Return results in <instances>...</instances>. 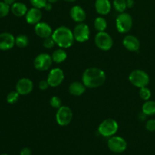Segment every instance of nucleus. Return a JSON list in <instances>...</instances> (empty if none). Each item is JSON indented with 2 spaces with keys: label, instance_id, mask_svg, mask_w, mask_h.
I'll return each mask as SVG.
<instances>
[{
  "label": "nucleus",
  "instance_id": "1",
  "mask_svg": "<svg viewBox=\"0 0 155 155\" xmlns=\"http://www.w3.org/2000/svg\"><path fill=\"white\" fill-rule=\"evenodd\" d=\"M106 80V74L103 70L98 68H89L85 70L82 81L86 87L94 89L102 86Z\"/></svg>",
  "mask_w": 155,
  "mask_h": 155
},
{
  "label": "nucleus",
  "instance_id": "37",
  "mask_svg": "<svg viewBox=\"0 0 155 155\" xmlns=\"http://www.w3.org/2000/svg\"><path fill=\"white\" fill-rule=\"evenodd\" d=\"M4 2L6 4L8 5H13L15 2V0H4Z\"/></svg>",
  "mask_w": 155,
  "mask_h": 155
},
{
  "label": "nucleus",
  "instance_id": "32",
  "mask_svg": "<svg viewBox=\"0 0 155 155\" xmlns=\"http://www.w3.org/2000/svg\"><path fill=\"white\" fill-rule=\"evenodd\" d=\"M145 128L149 132L155 131V119H151L147 121L145 124Z\"/></svg>",
  "mask_w": 155,
  "mask_h": 155
},
{
  "label": "nucleus",
  "instance_id": "20",
  "mask_svg": "<svg viewBox=\"0 0 155 155\" xmlns=\"http://www.w3.org/2000/svg\"><path fill=\"white\" fill-rule=\"evenodd\" d=\"M27 11L28 9H27V5L22 2H15L11 6V12L15 16L18 18H21L26 15Z\"/></svg>",
  "mask_w": 155,
  "mask_h": 155
},
{
  "label": "nucleus",
  "instance_id": "7",
  "mask_svg": "<svg viewBox=\"0 0 155 155\" xmlns=\"http://www.w3.org/2000/svg\"><path fill=\"white\" fill-rule=\"evenodd\" d=\"M95 43L99 49L102 51H108L112 48L114 41L109 33L105 31L98 32L95 37Z\"/></svg>",
  "mask_w": 155,
  "mask_h": 155
},
{
  "label": "nucleus",
  "instance_id": "13",
  "mask_svg": "<svg viewBox=\"0 0 155 155\" xmlns=\"http://www.w3.org/2000/svg\"><path fill=\"white\" fill-rule=\"evenodd\" d=\"M15 45V38L12 33H0V50L7 51L12 49Z\"/></svg>",
  "mask_w": 155,
  "mask_h": 155
},
{
  "label": "nucleus",
  "instance_id": "14",
  "mask_svg": "<svg viewBox=\"0 0 155 155\" xmlns=\"http://www.w3.org/2000/svg\"><path fill=\"white\" fill-rule=\"evenodd\" d=\"M34 31L39 37L42 38V39L51 36L53 33L52 29L50 27L49 24L45 22H42V21H40L35 25Z\"/></svg>",
  "mask_w": 155,
  "mask_h": 155
},
{
  "label": "nucleus",
  "instance_id": "9",
  "mask_svg": "<svg viewBox=\"0 0 155 155\" xmlns=\"http://www.w3.org/2000/svg\"><path fill=\"white\" fill-rule=\"evenodd\" d=\"M107 147L110 151L114 153H122L127 149V142L124 138L120 136H113L109 139L107 142Z\"/></svg>",
  "mask_w": 155,
  "mask_h": 155
},
{
  "label": "nucleus",
  "instance_id": "28",
  "mask_svg": "<svg viewBox=\"0 0 155 155\" xmlns=\"http://www.w3.org/2000/svg\"><path fill=\"white\" fill-rule=\"evenodd\" d=\"M10 11V5L6 4L5 2H0V18L7 16Z\"/></svg>",
  "mask_w": 155,
  "mask_h": 155
},
{
  "label": "nucleus",
  "instance_id": "40",
  "mask_svg": "<svg viewBox=\"0 0 155 155\" xmlns=\"http://www.w3.org/2000/svg\"><path fill=\"white\" fill-rule=\"evenodd\" d=\"M2 155H8V154H2Z\"/></svg>",
  "mask_w": 155,
  "mask_h": 155
},
{
  "label": "nucleus",
  "instance_id": "2",
  "mask_svg": "<svg viewBox=\"0 0 155 155\" xmlns=\"http://www.w3.org/2000/svg\"><path fill=\"white\" fill-rule=\"evenodd\" d=\"M51 36L54 39L56 45L62 48H70L74 44L75 40L73 32L71 31V29L65 26H61L58 27L53 32Z\"/></svg>",
  "mask_w": 155,
  "mask_h": 155
},
{
  "label": "nucleus",
  "instance_id": "5",
  "mask_svg": "<svg viewBox=\"0 0 155 155\" xmlns=\"http://www.w3.org/2000/svg\"><path fill=\"white\" fill-rule=\"evenodd\" d=\"M117 30L119 33H127L133 27V18L129 13L122 12L116 19Z\"/></svg>",
  "mask_w": 155,
  "mask_h": 155
},
{
  "label": "nucleus",
  "instance_id": "6",
  "mask_svg": "<svg viewBox=\"0 0 155 155\" xmlns=\"http://www.w3.org/2000/svg\"><path fill=\"white\" fill-rule=\"evenodd\" d=\"M57 124L61 127H66L69 125L73 119V111L68 106H64L59 107L55 115Z\"/></svg>",
  "mask_w": 155,
  "mask_h": 155
},
{
  "label": "nucleus",
  "instance_id": "24",
  "mask_svg": "<svg viewBox=\"0 0 155 155\" xmlns=\"http://www.w3.org/2000/svg\"><path fill=\"white\" fill-rule=\"evenodd\" d=\"M29 44V38L26 35L21 34L15 38V45L19 48H25Z\"/></svg>",
  "mask_w": 155,
  "mask_h": 155
},
{
  "label": "nucleus",
  "instance_id": "21",
  "mask_svg": "<svg viewBox=\"0 0 155 155\" xmlns=\"http://www.w3.org/2000/svg\"><path fill=\"white\" fill-rule=\"evenodd\" d=\"M68 58L67 52L62 48H58L51 54V58L53 62L57 64H61L64 61Z\"/></svg>",
  "mask_w": 155,
  "mask_h": 155
},
{
  "label": "nucleus",
  "instance_id": "16",
  "mask_svg": "<svg viewBox=\"0 0 155 155\" xmlns=\"http://www.w3.org/2000/svg\"><path fill=\"white\" fill-rule=\"evenodd\" d=\"M26 21L29 24L31 25H36L39 22H40L42 17V13L41 10L37 8H32L30 10L27 11L25 15Z\"/></svg>",
  "mask_w": 155,
  "mask_h": 155
},
{
  "label": "nucleus",
  "instance_id": "23",
  "mask_svg": "<svg viewBox=\"0 0 155 155\" xmlns=\"http://www.w3.org/2000/svg\"><path fill=\"white\" fill-rule=\"evenodd\" d=\"M107 21L102 17H98V18H95V21H94V27L96 30L98 32L104 31L107 28Z\"/></svg>",
  "mask_w": 155,
  "mask_h": 155
},
{
  "label": "nucleus",
  "instance_id": "10",
  "mask_svg": "<svg viewBox=\"0 0 155 155\" xmlns=\"http://www.w3.org/2000/svg\"><path fill=\"white\" fill-rule=\"evenodd\" d=\"M74 39L79 42H84L89 39L90 30L87 24L84 23H79L74 29Z\"/></svg>",
  "mask_w": 155,
  "mask_h": 155
},
{
  "label": "nucleus",
  "instance_id": "36",
  "mask_svg": "<svg viewBox=\"0 0 155 155\" xmlns=\"http://www.w3.org/2000/svg\"><path fill=\"white\" fill-rule=\"evenodd\" d=\"M127 8H132L134 5V1L133 0H127Z\"/></svg>",
  "mask_w": 155,
  "mask_h": 155
},
{
  "label": "nucleus",
  "instance_id": "19",
  "mask_svg": "<svg viewBox=\"0 0 155 155\" xmlns=\"http://www.w3.org/2000/svg\"><path fill=\"white\" fill-rule=\"evenodd\" d=\"M86 86L83 83L76 81L69 86V92L74 96H80L86 92Z\"/></svg>",
  "mask_w": 155,
  "mask_h": 155
},
{
  "label": "nucleus",
  "instance_id": "12",
  "mask_svg": "<svg viewBox=\"0 0 155 155\" xmlns=\"http://www.w3.org/2000/svg\"><path fill=\"white\" fill-rule=\"evenodd\" d=\"M15 89L20 95H27L33 91V83L30 79L21 78L16 83Z\"/></svg>",
  "mask_w": 155,
  "mask_h": 155
},
{
  "label": "nucleus",
  "instance_id": "25",
  "mask_svg": "<svg viewBox=\"0 0 155 155\" xmlns=\"http://www.w3.org/2000/svg\"><path fill=\"white\" fill-rule=\"evenodd\" d=\"M113 6L117 12L120 13L124 12L127 8V0H114Z\"/></svg>",
  "mask_w": 155,
  "mask_h": 155
},
{
  "label": "nucleus",
  "instance_id": "11",
  "mask_svg": "<svg viewBox=\"0 0 155 155\" xmlns=\"http://www.w3.org/2000/svg\"><path fill=\"white\" fill-rule=\"evenodd\" d=\"M64 74L61 68H56L51 70L47 77V81L51 87H57L64 81Z\"/></svg>",
  "mask_w": 155,
  "mask_h": 155
},
{
  "label": "nucleus",
  "instance_id": "18",
  "mask_svg": "<svg viewBox=\"0 0 155 155\" xmlns=\"http://www.w3.org/2000/svg\"><path fill=\"white\" fill-rule=\"evenodd\" d=\"M95 8L99 15H106L111 10V4L109 0H96Z\"/></svg>",
  "mask_w": 155,
  "mask_h": 155
},
{
  "label": "nucleus",
  "instance_id": "35",
  "mask_svg": "<svg viewBox=\"0 0 155 155\" xmlns=\"http://www.w3.org/2000/svg\"><path fill=\"white\" fill-rule=\"evenodd\" d=\"M52 8V3H50L48 2L46 3V5H45V7H44V9H45V11H47V12H50V11H51Z\"/></svg>",
  "mask_w": 155,
  "mask_h": 155
},
{
  "label": "nucleus",
  "instance_id": "15",
  "mask_svg": "<svg viewBox=\"0 0 155 155\" xmlns=\"http://www.w3.org/2000/svg\"><path fill=\"white\" fill-rule=\"evenodd\" d=\"M123 45L130 51H137L140 48L139 39L133 35H127L123 39Z\"/></svg>",
  "mask_w": 155,
  "mask_h": 155
},
{
  "label": "nucleus",
  "instance_id": "3",
  "mask_svg": "<svg viewBox=\"0 0 155 155\" xmlns=\"http://www.w3.org/2000/svg\"><path fill=\"white\" fill-rule=\"evenodd\" d=\"M130 83L138 88L145 87L150 82L149 75L142 70H134L129 75Z\"/></svg>",
  "mask_w": 155,
  "mask_h": 155
},
{
  "label": "nucleus",
  "instance_id": "33",
  "mask_svg": "<svg viewBox=\"0 0 155 155\" xmlns=\"http://www.w3.org/2000/svg\"><path fill=\"white\" fill-rule=\"evenodd\" d=\"M49 84H48V81L46 80H41L39 83V89L40 90L45 91L46 89H48V88L49 87Z\"/></svg>",
  "mask_w": 155,
  "mask_h": 155
},
{
  "label": "nucleus",
  "instance_id": "39",
  "mask_svg": "<svg viewBox=\"0 0 155 155\" xmlns=\"http://www.w3.org/2000/svg\"><path fill=\"white\" fill-rule=\"evenodd\" d=\"M65 2H74L77 1V0H64Z\"/></svg>",
  "mask_w": 155,
  "mask_h": 155
},
{
  "label": "nucleus",
  "instance_id": "4",
  "mask_svg": "<svg viewBox=\"0 0 155 155\" xmlns=\"http://www.w3.org/2000/svg\"><path fill=\"white\" fill-rule=\"evenodd\" d=\"M119 126L115 120L109 118L103 120L98 126V133L104 137H111L117 132Z\"/></svg>",
  "mask_w": 155,
  "mask_h": 155
},
{
  "label": "nucleus",
  "instance_id": "31",
  "mask_svg": "<svg viewBox=\"0 0 155 155\" xmlns=\"http://www.w3.org/2000/svg\"><path fill=\"white\" fill-rule=\"evenodd\" d=\"M30 2L33 7L41 9L44 8L46 3L48 2V0H30Z\"/></svg>",
  "mask_w": 155,
  "mask_h": 155
},
{
  "label": "nucleus",
  "instance_id": "8",
  "mask_svg": "<svg viewBox=\"0 0 155 155\" xmlns=\"http://www.w3.org/2000/svg\"><path fill=\"white\" fill-rule=\"evenodd\" d=\"M53 63L51 56L46 53H41L38 54L33 61V66L39 71H48Z\"/></svg>",
  "mask_w": 155,
  "mask_h": 155
},
{
  "label": "nucleus",
  "instance_id": "29",
  "mask_svg": "<svg viewBox=\"0 0 155 155\" xmlns=\"http://www.w3.org/2000/svg\"><path fill=\"white\" fill-rule=\"evenodd\" d=\"M50 105L53 107V108L58 109L59 107H61V99L58 96H53L51 97V99L49 101Z\"/></svg>",
  "mask_w": 155,
  "mask_h": 155
},
{
  "label": "nucleus",
  "instance_id": "34",
  "mask_svg": "<svg viewBox=\"0 0 155 155\" xmlns=\"http://www.w3.org/2000/svg\"><path fill=\"white\" fill-rule=\"evenodd\" d=\"M21 155H32V151L29 148H24L21 151Z\"/></svg>",
  "mask_w": 155,
  "mask_h": 155
},
{
  "label": "nucleus",
  "instance_id": "26",
  "mask_svg": "<svg viewBox=\"0 0 155 155\" xmlns=\"http://www.w3.org/2000/svg\"><path fill=\"white\" fill-rule=\"evenodd\" d=\"M19 96L20 94L17 91H12L8 94L7 97H6V101L8 104H15L18 101Z\"/></svg>",
  "mask_w": 155,
  "mask_h": 155
},
{
  "label": "nucleus",
  "instance_id": "30",
  "mask_svg": "<svg viewBox=\"0 0 155 155\" xmlns=\"http://www.w3.org/2000/svg\"><path fill=\"white\" fill-rule=\"evenodd\" d=\"M42 45L45 47V48H52L55 45V42H54V39L52 38V36H49V37H47L45 39H44L43 42H42Z\"/></svg>",
  "mask_w": 155,
  "mask_h": 155
},
{
  "label": "nucleus",
  "instance_id": "27",
  "mask_svg": "<svg viewBox=\"0 0 155 155\" xmlns=\"http://www.w3.org/2000/svg\"><path fill=\"white\" fill-rule=\"evenodd\" d=\"M139 96L144 101H148L150 99L151 96V92L149 89H148L147 86L145 87L140 88V90H139Z\"/></svg>",
  "mask_w": 155,
  "mask_h": 155
},
{
  "label": "nucleus",
  "instance_id": "17",
  "mask_svg": "<svg viewBox=\"0 0 155 155\" xmlns=\"http://www.w3.org/2000/svg\"><path fill=\"white\" fill-rule=\"evenodd\" d=\"M71 18L75 22L83 23L86 18V14L84 9L79 5L73 6L70 11Z\"/></svg>",
  "mask_w": 155,
  "mask_h": 155
},
{
  "label": "nucleus",
  "instance_id": "38",
  "mask_svg": "<svg viewBox=\"0 0 155 155\" xmlns=\"http://www.w3.org/2000/svg\"><path fill=\"white\" fill-rule=\"evenodd\" d=\"M58 0H48V2H50V3H55L56 2H58Z\"/></svg>",
  "mask_w": 155,
  "mask_h": 155
},
{
  "label": "nucleus",
  "instance_id": "22",
  "mask_svg": "<svg viewBox=\"0 0 155 155\" xmlns=\"http://www.w3.org/2000/svg\"><path fill=\"white\" fill-rule=\"evenodd\" d=\"M142 113L145 114L146 116H153L155 114V101H145L142 107Z\"/></svg>",
  "mask_w": 155,
  "mask_h": 155
}]
</instances>
